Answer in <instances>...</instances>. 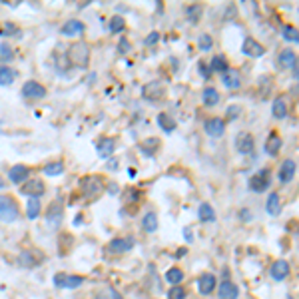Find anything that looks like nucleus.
Here are the masks:
<instances>
[{
	"mask_svg": "<svg viewBox=\"0 0 299 299\" xmlns=\"http://www.w3.org/2000/svg\"><path fill=\"white\" fill-rule=\"evenodd\" d=\"M40 201L38 199H30L28 201V207H26V216L30 218V220H36L38 216H40Z\"/></svg>",
	"mask_w": 299,
	"mask_h": 299,
	"instance_id": "nucleus-38",
	"label": "nucleus"
},
{
	"mask_svg": "<svg viewBox=\"0 0 299 299\" xmlns=\"http://www.w3.org/2000/svg\"><path fill=\"white\" fill-rule=\"evenodd\" d=\"M16 80V72L10 66H0V86H10Z\"/></svg>",
	"mask_w": 299,
	"mask_h": 299,
	"instance_id": "nucleus-32",
	"label": "nucleus"
},
{
	"mask_svg": "<svg viewBox=\"0 0 299 299\" xmlns=\"http://www.w3.org/2000/svg\"><path fill=\"white\" fill-rule=\"evenodd\" d=\"M108 293H110V299H122V295H120L116 289H110Z\"/></svg>",
	"mask_w": 299,
	"mask_h": 299,
	"instance_id": "nucleus-51",
	"label": "nucleus"
},
{
	"mask_svg": "<svg viewBox=\"0 0 299 299\" xmlns=\"http://www.w3.org/2000/svg\"><path fill=\"white\" fill-rule=\"evenodd\" d=\"M160 140L158 138H146L142 144H140V150H142V154L144 156H148V158H152L158 150H160Z\"/></svg>",
	"mask_w": 299,
	"mask_h": 299,
	"instance_id": "nucleus-24",
	"label": "nucleus"
},
{
	"mask_svg": "<svg viewBox=\"0 0 299 299\" xmlns=\"http://www.w3.org/2000/svg\"><path fill=\"white\" fill-rule=\"evenodd\" d=\"M209 68L224 74V72L227 70V60H225V56H224V54H216V56L212 58V62H209Z\"/></svg>",
	"mask_w": 299,
	"mask_h": 299,
	"instance_id": "nucleus-33",
	"label": "nucleus"
},
{
	"mask_svg": "<svg viewBox=\"0 0 299 299\" xmlns=\"http://www.w3.org/2000/svg\"><path fill=\"white\" fill-rule=\"evenodd\" d=\"M198 218H199L203 224H207V222H216V212H214V207L209 205L207 201H203V203L199 205V209H198Z\"/></svg>",
	"mask_w": 299,
	"mask_h": 299,
	"instance_id": "nucleus-29",
	"label": "nucleus"
},
{
	"mask_svg": "<svg viewBox=\"0 0 299 299\" xmlns=\"http://www.w3.org/2000/svg\"><path fill=\"white\" fill-rule=\"evenodd\" d=\"M42 261H44V253H42L40 249H36V248H32V249H24V251H20V255L16 257V263H18L20 267H24V269H34V267H38Z\"/></svg>",
	"mask_w": 299,
	"mask_h": 299,
	"instance_id": "nucleus-3",
	"label": "nucleus"
},
{
	"mask_svg": "<svg viewBox=\"0 0 299 299\" xmlns=\"http://www.w3.org/2000/svg\"><path fill=\"white\" fill-rule=\"evenodd\" d=\"M203 104L207 106V108H212V106H216L218 102H220V92L214 88V86H207V88H203Z\"/></svg>",
	"mask_w": 299,
	"mask_h": 299,
	"instance_id": "nucleus-28",
	"label": "nucleus"
},
{
	"mask_svg": "<svg viewBox=\"0 0 299 299\" xmlns=\"http://www.w3.org/2000/svg\"><path fill=\"white\" fill-rule=\"evenodd\" d=\"M198 289L201 295H209L216 291V275L214 274H203L199 279H198Z\"/></svg>",
	"mask_w": 299,
	"mask_h": 299,
	"instance_id": "nucleus-18",
	"label": "nucleus"
},
{
	"mask_svg": "<svg viewBox=\"0 0 299 299\" xmlns=\"http://www.w3.org/2000/svg\"><path fill=\"white\" fill-rule=\"evenodd\" d=\"M265 209H267V214H269V216H274V218L281 214V199H279V196H277L275 192H272V194L267 196Z\"/></svg>",
	"mask_w": 299,
	"mask_h": 299,
	"instance_id": "nucleus-21",
	"label": "nucleus"
},
{
	"mask_svg": "<svg viewBox=\"0 0 299 299\" xmlns=\"http://www.w3.org/2000/svg\"><path fill=\"white\" fill-rule=\"evenodd\" d=\"M166 279H168L172 285H179V283L184 281V272H182L179 267H172L170 272L166 274Z\"/></svg>",
	"mask_w": 299,
	"mask_h": 299,
	"instance_id": "nucleus-35",
	"label": "nucleus"
},
{
	"mask_svg": "<svg viewBox=\"0 0 299 299\" xmlns=\"http://www.w3.org/2000/svg\"><path fill=\"white\" fill-rule=\"evenodd\" d=\"M8 177H10V182H14V184H24V182H28V177H30V170L26 166L18 164V166L10 168Z\"/></svg>",
	"mask_w": 299,
	"mask_h": 299,
	"instance_id": "nucleus-19",
	"label": "nucleus"
},
{
	"mask_svg": "<svg viewBox=\"0 0 299 299\" xmlns=\"http://www.w3.org/2000/svg\"><path fill=\"white\" fill-rule=\"evenodd\" d=\"M158 225H160V222H158V216H156L154 212H148V214L142 218V227H144V231H148V233H154V231L158 229Z\"/></svg>",
	"mask_w": 299,
	"mask_h": 299,
	"instance_id": "nucleus-27",
	"label": "nucleus"
},
{
	"mask_svg": "<svg viewBox=\"0 0 299 299\" xmlns=\"http://www.w3.org/2000/svg\"><path fill=\"white\" fill-rule=\"evenodd\" d=\"M168 299H186V289L182 285H174L168 291Z\"/></svg>",
	"mask_w": 299,
	"mask_h": 299,
	"instance_id": "nucleus-41",
	"label": "nucleus"
},
{
	"mask_svg": "<svg viewBox=\"0 0 299 299\" xmlns=\"http://www.w3.org/2000/svg\"><path fill=\"white\" fill-rule=\"evenodd\" d=\"M22 98H26V100H42V98H46V88L42 84L34 82V80H30V82H26L22 86Z\"/></svg>",
	"mask_w": 299,
	"mask_h": 299,
	"instance_id": "nucleus-8",
	"label": "nucleus"
},
{
	"mask_svg": "<svg viewBox=\"0 0 299 299\" xmlns=\"http://www.w3.org/2000/svg\"><path fill=\"white\" fill-rule=\"evenodd\" d=\"M18 220V205L8 196H0V222H16Z\"/></svg>",
	"mask_w": 299,
	"mask_h": 299,
	"instance_id": "nucleus-5",
	"label": "nucleus"
},
{
	"mask_svg": "<svg viewBox=\"0 0 299 299\" xmlns=\"http://www.w3.org/2000/svg\"><path fill=\"white\" fill-rule=\"evenodd\" d=\"M283 38L287 42H295L299 44V30L295 26H283Z\"/></svg>",
	"mask_w": 299,
	"mask_h": 299,
	"instance_id": "nucleus-39",
	"label": "nucleus"
},
{
	"mask_svg": "<svg viewBox=\"0 0 299 299\" xmlns=\"http://www.w3.org/2000/svg\"><path fill=\"white\" fill-rule=\"evenodd\" d=\"M142 94L146 100H160L164 96V86L162 82L154 80V82H148L144 88H142Z\"/></svg>",
	"mask_w": 299,
	"mask_h": 299,
	"instance_id": "nucleus-13",
	"label": "nucleus"
},
{
	"mask_svg": "<svg viewBox=\"0 0 299 299\" xmlns=\"http://www.w3.org/2000/svg\"><path fill=\"white\" fill-rule=\"evenodd\" d=\"M134 246H136V239L130 237V235H126V237H116V239H112V242H110L108 251L110 253H128Z\"/></svg>",
	"mask_w": 299,
	"mask_h": 299,
	"instance_id": "nucleus-10",
	"label": "nucleus"
},
{
	"mask_svg": "<svg viewBox=\"0 0 299 299\" xmlns=\"http://www.w3.org/2000/svg\"><path fill=\"white\" fill-rule=\"evenodd\" d=\"M253 148H255V140H253L251 134L242 132V134L235 136V150H237L239 154H251Z\"/></svg>",
	"mask_w": 299,
	"mask_h": 299,
	"instance_id": "nucleus-11",
	"label": "nucleus"
},
{
	"mask_svg": "<svg viewBox=\"0 0 299 299\" xmlns=\"http://www.w3.org/2000/svg\"><path fill=\"white\" fill-rule=\"evenodd\" d=\"M242 52L246 54V56H251V58H259V56H263L265 54V48L255 40V38H251V36H248L246 40H244V44H242Z\"/></svg>",
	"mask_w": 299,
	"mask_h": 299,
	"instance_id": "nucleus-14",
	"label": "nucleus"
},
{
	"mask_svg": "<svg viewBox=\"0 0 299 299\" xmlns=\"http://www.w3.org/2000/svg\"><path fill=\"white\" fill-rule=\"evenodd\" d=\"M80 190L86 198H96L104 192V182L100 175H86L80 179Z\"/></svg>",
	"mask_w": 299,
	"mask_h": 299,
	"instance_id": "nucleus-2",
	"label": "nucleus"
},
{
	"mask_svg": "<svg viewBox=\"0 0 299 299\" xmlns=\"http://www.w3.org/2000/svg\"><path fill=\"white\" fill-rule=\"evenodd\" d=\"M239 114H242V106H237V104H229L227 110H225V116L227 120H237Z\"/></svg>",
	"mask_w": 299,
	"mask_h": 299,
	"instance_id": "nucleus-43",
	"label": "nucleus"
},
{
	"mask_svg": "<svg viewBox=\"0 0 299 299\" xmlns=\"http://www.w3.org/2000/svg\"><path fill=\"white\" fill-rule=\"evenodd\" d=\"M64 172V162H50L44 166V174L46 175H60Z\"/></svg>",
	"mask_w": 299,
	"mask_h": 299,
	"instance_id": "nucleus-37",
	"label": "nucleus"
},
{
	"mask_svg": "<svg viewBox=\"0 0 299 299\" xmlns=\"http://www.w3.org/2000/svg\"><path fill=\"white\" fill-rule=\"evenodd\" d=\"M269 80H272L269 76H261V78H259V88H261L259 94H261V98H267V94H269V92H267V86H272V84H267Z\"/></svg>",
	"mask_w": 299,
	"mask_h": 299,
	"instance_id": "nucleus-44",
	"label": "nucleus"
},
{
	"mask_svg": "<svg viewBox=\"0 0 299 299\" xmlns=\"http://www.w3.org/2000/svg\"><path fill=\"white\" fill-rule=\"evenodd\" d=\"M84 283L82 275H70V274H56L54 275V285L58 289H76Z\"/></svg>",
	"mask_w": 299,
	"mask_h": 299,
	"instance_id": "nucleus-7",
	"label": "nucleus"
},
{
	"mask_svg": "<svg viewBox=\"0 0 299 299\" xmlns=\"http://www.w3.org/2000/svg\"><path fill=\"white\" fill-rule=\"evenodd\" d=\"M295 172H297V166H295V162H293V160H285V162L281 164L279 172H277V177H279V182H281V184H287V182H291V179L295 177Z\"/></svg>",
	"mask_w": 299,
	"mask_h": 299,
	"instance_id": "nucleus-16",
	"label": "nucleus"
},
{
	"mask_svg": "<svg viewBox=\"0 0 299 299\" xmlns=\"http://www.w3.org/2000/svg\"><path fill=\"white\" fill-rule=\"evenodd\" d=\"M0 34H2V36H16L18 34V28L8 22V24H4V32H0Z\"/></svg>",
	"mask_w": 299,
	"mask_h": 299,
	"instance_id": "nucleus-45",
	"label": "nucleus"
},
{
	"mask_svg": "<svg viewBox=\"0 0 299 299\" xmlns=\"http://www.w3.org/2000/svg\"><path fill=\"white\" fill-rule=\"evenodd\" d=\"M4 188V182H2V179H0V190H2Z\"/></svg>",
	"mask_w": 299,
	"mask_h": 299,
	"instance_id": "nucleus-53",
	"label": "nucleus"
},
{
	"mask_svg": "<svg viewBox=\"0 0 299 299\" xmlns=\"http://www.w3.org/2000/svg\"><path fill=\"white\" fill-rule=\"evenodd\" d=\"M222 82H224L225 88H229V90H237L239 86H242V74H239V70L227 68V70L222 74Z\"/></svg>",
	"mask_w": 299,
	"mask_h": 299,
	"instance_id": "nucleus-15",
	"label": "nucleus"
},
{
	"mask_svg": "<svg viewBox=\"0 0 299 299\" xmlns=\"http://www.w3.org/2000/svg\"><path fill=\"white\" fill-rule=\"evenodd\" d=\"M281 146H283L281 138H279L277 134H272V136L267 138V142H265V152L272 156V158H275V156L281 152Z\"/></svg>",
	"mask_w": 299,
	"mask_h": 299,
	"instance_id": "nucleus-23",
	"label": "nucleus"
},
{
	"mask_svg": "<svg viewBox=\"0 0 299 299\" xmlns=\"http://www.w3.org/2000/svg\"><path fill=\"white\" fill-rule=\"evenodd\" d=\"M130 48H132V44L128 42V38H122V40H120V44H118L120 54H128V52H130Z\"/></svg>",
	"mask_w": 299,
	"mask_h": 299,
	"instance_id": "nucleus-46",
	"label": "nucleus"
},
{
	"mask_svg": "<svg viewBox=\"0 0 299 299\" xmlns=\"http://www.w3.org/2000/svg\"><path fill=\"white\" fill-rule=\"evenodd\" d=\"M84 32V24L80 20H68L64 26H62V34L64 36H78Z\"/></svg>",
	"mask_w": 299,
	"mask_h": 299,
	"instance_id": "nucleus-26",
	"label": "nucleus"
},
{
	"mask_svg": "<svg viewBox=\"0 0 299 299\" xmlns=\"http://www.w3.org/2000/svg\"><path fill=\"white\" fill-rule=\"evenodd\" d=\"M277 62H279L281 68H293L295 62H297V54H295V50H291V48L281 50L279 56H277Z\"/></svg>",
	"mask_w": 299,
	"mask_h": 299,
	"instance_id": "nucleus-22",
	"label": "nucleus"
},
{
	"mask_svg": "<svg viewBox=\"0 0 299 299\" xmlns=\"http://www.w3.org/2000/svg\"><path fill=\"white\" fill-rule=\"evenodd\" d=\"M291 70H293V74H295V78L299 80V58H297V62H295V66H293Z\"/></svg>",
	"mask_w": 299,
	"mask_h": 299,
	"instance_id": "nucleus-52",
	"label": "nucleus"
},
{
	"mask_svg": "<svg viewBox=\"0 0 299 299\" xmlns=\"http://www.w3.org/2000/svg\"><path fill=\"white\" fill-rule=\"evenodd\" d=\"M198 66H199V74H201L205 80H209V76H212V68H209L205 62H199Z\"/></svg>",
	"mask_w": 299,
	"mask_h": 299,
	"instance_id": "nucleus-47",
	"label": "nucleus"
},
{
	"mask_svg": "<svg viewBox=\"0 0 299 299\" xmlns=\"http://www.w3.org/2000/svg\"><path fill=\"white\" fill-rule=\"evenodd\" d=\"M203 130L207 136H212V138H222L224 132H225V120L222 118H209L207 122L203 124Z\"/></svg>",
	"mask_w": 299,
	"mask_h": 299,
	"instance_id": "nucleus-12",
	"label": "nucleus"
},
{
	"mask_svg": "<svg viewBox=\"0 0 299 299\" xmlns=\"http://www.w3.org/2000/svg\"><path fill=\"white\" fill-rule=\"evenodd\" d=\"M184 237L188 239V242H192V239H194V233L190 231V227H186V229H184Z\"/></svg>",
	"mask_w": 299,
	"mask_h": 299,
	"instance_id": "nucleus-50",
	"label": "nucleus"
},
{
	"mask_svg": "<svg viewBox=\"0 0 299 299\" xmlns=\"http://www.w3.org/2000/svg\"><path fill=\"white\" fill-rule=\"evenodd\" d=\"M114 150H116V146H114V140H112V138H102V140L96 144V152H98V156H102V158L112 156Z\"/></svg>",
	"mask_w": 299,
	"mask_h": 299,
	"instance_id": "nucleus-25",
	"label": "nucleus"
},
{
	"mask_svg": "<svg viewBox=\"0 0 299 299\" xmlns=\"http://www.w3.org/2000/svg\"><path fill=\"white\" fill-rule=\"evenodd\" d=\"M237 295H239V289H237V285L233 283V281H222V285H220V289H218V297L220 299H237Z\"/></svg>",
	"mask_w": 299,
	"mask_h": 299,
	"instance_id": "nucleus-20",
	"label": "nucleus"
},
{
	"mask_svg": "<svg viewBox=\"0 0 299 299\" xmlns=\"http://www.w3.org/2000/svg\"><path fill=\"white\" fill-rule=\"evenodd\" d=\"M20 194H22V196H28L30 199H38L40 196L46 194V188H44V184H42V179L32 177V179H28V182L22 184Z\"/></svg>",
	"mask_w": 299,
	"mask_h": 299,
	"instance_id": "nucleus-6",
	"label": "nucleus"
},
{
	"mask_svg": "<svg viewBox=\"0 0 299 299\" xmlns=\"http://www.w3.org/2000/svg\"><path fill=\"white\" fill-rule=\"evenodd\" d=\"M12 58H14V50H12V46L6 44V42H2V44H0V62H10Z\"/></svg>",
	"mask_w": 299,
	"mask_h": 299,
	"instance_id": "nucleus-40",
	"label": "nucleus"
},
{
	"mask_svg": "<svg viewBox=\"0 0 299 299\" xmlns=\"http://www.w3.org/2000/svg\"><path fill=\"white\" fill-rule=\"evenodd\" d=\"M110 32L112 34H118V32H122V30L126 28V20L122 18V16H112V20H110Z\"/></svg>",
	"mask_w": 299,
	"mask_h": 299,
	"instance_id": "nucleus-36",
	"label": "nucleus"
},
{
	"mask_svg": "<svg viewBox=\"0 0 299 299\" xmlns=\"http://www.w3.org/2000/svg\"><path fill=\"white\" fill-rule=\"evenodd\" d=\"M269 175H272V172H269L267 168L259 170L255 175H251V179H249V188H251L255 194L267 192V188H269Z\"/></svg>",
	"mask_w": 299,
	"mask_h": 299,
	"instance_id": "nucleus-9",
	"label": "nucleus"
},
{
	"mask_svg": "<svg viewBox=\"0 0 299 299\" xmlns=\"http://www.w3.org/2000/svg\"><path fill=\"white\" fill-rule=\"evenodd\" d=\"M239 218H242L244 222H248V220L251 218V214H249V209H248V207H244V209H242V216H239Z\"/></svg>",
	"mask_w": 299,
	"mask_h": 299,
	"instance_id": "nucleus-49",
	"label": "nucleus"
},
{
	"mask_svg": "<svg viewBox=\"0 0 299 299\" xmlns=\"http://www.w3.org/2000/svg\"><path fill=\"white\" fill-rule=\"evenodd\" d=\"M198 46H199V50H201V52H207L209 48L214 46L212 36H209V34H201V36H199V40H198Z\"/></svg>",
	"mask_w": 299,
	"mask_h": 299,
	"instance_id": "nucleus-42",
	"label": "nucleus"
},
{
	"mask_svg": "<svg viewBox=\"0 0 299 299\" xmlns=\"http://www.w3.org/2000/svg\"><path fill=\"white\" fill-rule=\"evenodd\" d=\"M158 124L166 134H172L175 130V120L170 114H158Z\"/></svg>",
	"mask_w": 299,
	"mask_h": 299,
	"instance_id": "nucleus-31",
	"label": "nucleus"
},
{
	"mask_svg": "<svg viewBox=\"0 0 299 299\" xmlns=\"http://www.w3.org/2000/svg\"><path fill=\"white\" fill-rule=\"evenodd\" d=\"M62 222H64V207L58 201H54L46 212V229L48 231H58L60 225H62Z\"/></svg>",
	"mask_w": 299,
	"mask_h": 299,
	"instance_id": "nucleus-4",
	"label": "nucleus"
},
{
	"mask_svg": "<svg viewBox=\"0 0 299 299\" xmlns=\"http://www.w3.org/2000/svg\"><path fill=\"white\" fill-rule=\"evenodd\" d=\"M186 14H188V20H190L192 24H198L199 18H201V14H203V8H201L199 4H190V6L186 8Z\"/></svg>",
	"mask_w": 299,
	"mask_h": 299,
	"instance_id": "nucleus-34",
	"label": "nucleus"
},
{
	"mask_svg": "<svg viewBox=\"0 0 299 299\" xmlns=\"http://www.w3.org/2000/svg\"><path fill=\"white\" fill-rule=\"evenodd\" d=\"M269 275H272L275 281H283L289 275V263L285 259H277L272 265V269H269Z\"/></svg>",
	"mask_w": 299,
	"mask_h": 299,
	"instance_id": "nucleus-17",
	"label": "nucleus"
},
{
	"mask_svg": "<svg viewBox=\"0 0 299 299\" xmlns=\"http://www.w3.org/2000/svg\"><path fill=\"white\" fill-rule=\"evenodd\" d=\"M160 40V32H150V36L144 40V44L146 46H152V44H156Z\"/></svg>",
	"mask_w": 299,
	"mask_h": 299,
	"instance_id": "nucleus-48",
	"label": "nucleus"
},
{
	"mask_svg": "<svg viewBox=\"0 0 299 299\" xmlns=\"http://www.w3.org/2000/svg\"><path fill=\"white\" fill-rule=\"evenodd\" d=\"M68 60L76 68H86L90 62V46L86 42H74L68 48Z\"/></svg>",
	"mask_w": 299,
	"mask_h": 299,
	"instance_id": "nucleus-1",
	"label": "nucleus"
},
{
	"mask_svg": "<svg viewBox=\"0 0 299 299\" xmlns=\"http://www.w3.org/2000/svg\"><path fill=\"white\" fill-rule=\"evenodd\" d=\"M272 112H274V116H275L277 120H283V118L287 116V102H285V98H283V96H279V98H275V100H274Z\"/></svg>",
	"mask_w": 299,
	"mask_h": 299,
	"instance_id": "nucleus-30",
	"label": "nucleus"
}]
</instances>
